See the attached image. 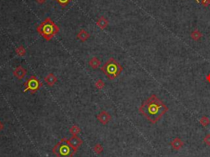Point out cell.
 Masks as SVG:
<instances>
[{
  "label": "cell",
  "instance_id": "8fae6325",
  "mask_svg": "<svg viewBox=\"0 0 210 157\" xmlns=\"http://www.w3.org/2000/svg\"><path fill=\"white\" fill-rule=\"evenodd\" d=\"M77 38H78L81 41L85 42L87 40L90 38V34L88 33L86 30L81 29L79 31V33L77 34Z\"/></svg>",
  "mask_w": 210,
  "mask_h": 157
},
{
  "label": "cell",
  "instance_id": "9c48e42d",
  "mask_svg": "<svg viewBox=\"0 0 210 157\" xmlns=\"http://www.w3.org/2000/svg\"><path fill=\"white\" fill-rule=\"evenodd\" d=\"M170 145L172 146V147L173 148V150H175V151H179V150L184 146V142L182 141V140H181V138L177 137V138H175L173 141L170 142Z\"/></svg>",
  "mask_w": 210,
  "mask_h": 157
},
{
  "label": "cell",
  "instance_id": "d4e9b609",
  "mask_svg": "<svg viewBox=\"0 0 210 157\" xmlns=\"http://www.w3.org/2000/svg\"><path fill=\"white\" fill-rule=\"evenodd\" d=\"M4 128V124H2V123H1V121H0V131H2Z\"/></svg>",
  "mask_w": 210,
  "mask_h": 157
},
{
  "label": "cell",
  "instance_id": "3957f363",
  "mask_svg": "<svg viewBox=\"0 0 210 157\" xmlns=\"http://www.w3.org/2000/svg\"><path fill=\"white\" fill-rule=\"evenodd\" d=\"M123 70L122 66L115 58H110L101 67V71L110 80L117 78Z\"/></svg>",
  "mask_w": 210,
  "mask_h": 157
},
{
  "label": "cell",
  "instance_id": "ac0fdd59",
  "mask_svg": "<svg viewBox=\"0 0 210 157\" xmlns=\"http://www.w3.org/2000/svg\"><path fill=\"white\" fill-rule=\"evenodd\" d=\"M93 150H94V151H95L96 154H98V155H99V154H100V153L103 152V146H101L100 144H96L95 146H94V149H93Z\"/></svg>",
  "mask_w": 210,
  "mask_h": 157
},
{
  "label": "cell",
  "instance_id": "7a4b0ae2",
  "mask_svg": "<svg viewBox=\"0 0 210 157\" xmlns=\"http://www.w3.org/2000/svg\"><path fill=\"white\" fill-rule=\"evenodd\" d=\"M38 33L40 34L46 40H50L58 33L59 28L52 19L47 17L44 21H42L37 27Z\"/></svg>",
  "mask_w": 210,
  "mask_h": 157
},
{
  "label": "cell",
  "instance_id": "d6986e66",
  "mask_svg": "<svg viewBox=\"0 0 210 157\" xmlns=\"http://www.w3.org/2000/svg\"><path fill=\"white\" fill-rule=\"evenodd\" d=\"M104 86H105V84H104V82H103L101 79L98 80V81L96 82V83H95V87H96L97 89H99V90L103 89V87H104Z\"/></svg>",
  "mask_w": 210,
  "mask_h": 157
},
{
  "label": "cell",
  "instance_id": "5b68a950",
  "mask_svg": "<svg viewBox=\"0 0 210 157\" xmlns=\"http://www.w3.org/2000/svg\"><path fill=\"white\" fill-rule=\"evenodd\" d=\"M24 92L30 91L31 94H34L37 92L40 87H41V83L40 80L35 77V76H31L24 84Z\"/></svg>",
  "mask_w": 210,
  "mask_h": 157
},
{
  "label": "cell",
  "instance_id": "6da1fadb",
  "mask_svg": "<svg viewBox=\"0 0 210 157\" xmlns=\"http://www.w3.org/2000/svg\"><path fill=\"white\" fill-rule=\"evenodd\" d=\"M168 110V106L154 94L144 100L139 108L140 114L152 124L158 123Z\"/></svg>",
  "mask_w": 210,
  "mask_h": 157
},
{
  "label": "cell",
  "instance_id": "7402d4cb",
  "mask_svg": "<svg viewBox=\"0 0 210 157\" xmlns=\"http://www.w3.org/2000/svg\"><path fill=\"white\" fill-rule=\"evenodd\" d=\"M201 4L204 7H208L210 4V0H202Z\"/></svg>",
  "mask_w": 210,
  "mask_h": 157
},
{
  "label": "cell",
  "instance_id": "5bb4252c",
  "mask_svg": "<svg viewBox=\"0 0 210 157\" xmlns=\"http://www.w3.org/2000/svg\"><path fill=\"white\" fill-rule=\"evenodd\" d=\"M202 33L199 31V30H194V31H193L191 33H190V37H191V39L193 40H194V41H198V40H200V38L202 37Z\"/></svg>",
  "mask_w": 210,
  "mask_h": 157
},
{
  "label": "cell",
  "instance_id": "8992f818",
  "mask_svg": "<svg viewBox=\"0 0 210 157\" xmlns=\"http://www.w3.org/2000/svg\"><path fill=\"white\" fill-rule=\"evenodd\" d=\"M68 142L71 146L73 148V150L76 152L79 147L82 145L83 141L77 135H72V136L68 139Z\"/></svg>",
  "mask_w": 210,
  "mask_h": 157
},
{
  "label": "cell",
  "instance_id": "cb8c5ba5",
  "mask_svg": "<svg viewBox=\"0 0 210 157\" xmlns=\"http://www.w3.org/2000/svg\"><path fill=\"white\" fill-rule=\"evenodd\" d=\"M206 81L209 83H210V73H209V74L206 76Z\"/></svg>",
  "mask_w": 210,
  "mask_h": 157
},
{
  "label": "cell",
  "instance_id": "9a60e30c",
  "mask_svg": "<svg viewBox=\"0 0 210 157\" xmlns=\"http://www.w3.org/2000/svg\"><path fill=\"white\" fill-rule=\"evenodd\" d=\"M16 53H17L18 56L24 57L25 54H26V51H25V48H24L23 46H19V47H17V49H16Z\"/></svg>",
  "mask_w": 210,
  "mask_h": 157
},
{
  "label": "cell",
  "instance_id": "30bf717a",
  "mask_svg": "<svg viewBox=\"0 0 210 157\" xmlns=\"http://www.w3.org/2000/svg\"><path fill=\"white\" fill-rule=\"evenodd\" d=\"M57 81H58L57 77H55L53 73H49L45 77V82L50 87H53L54 84L57 82Z\"/></svg>",
  "mask_w": 210,
  "mask_h": 157
},
{
  "label": "cell",
  "instance_id": "7c38bea8",
  "mask_svg": "<svg viewBox=\"0 0 210 157\" xmlns=\"http://www.w3.org/2000/svg\"><path fill=\"white\" fill-rule=\"evenodd\" d=\"M96 24H97V26H99L100 29L103 30L108 26V21H107V18H105L104 17H99V19L97 21Z\"/></svg>",
  "mask_w": 210,
  "mask_h": 157
},
{
  "label": "cell",
  "instance_id": "277c9868",
  "mask_svg": "<svg viewBox=\"0 0 210 157\" xmlns=\"http://www.w3.org/2000/svg\"><path fill=\"white\" fill-rule=\"evenodd\" d=\"M53 153L57 157H72L76 151L66 139H62L53 148Z\"/></svg>",
  "mask_w": 210,
  "mask_h": 157
},
{
  "label": "cell",
  "instance_id": "e0dca14e",
  "mask_svg": "<svg viewBox=\"0 0 210 157\" xmlns=\"http://www.w3.org/2000/svg\"><path fill=\"white\" fill-rule=\"evenodd\" d=\"M81 132V128H79L77 125H73L71 128H70V132L72 135H77Z\"/></svg>",
  "mask_w": 210,
  "mask_h": 157
},
{
  "label": "cell",
  "instance_id": "ba28073f",
  "mask_svg": "<svg viewBox=\"0 0 210 157\" xmlns=\"http://www.w3.org/2000/svg\"><path fill=\"white\" fill-rule=\"evenodd\" d=\"M13 75H14V77H16L18 80H21V79H23L25 77V75H26V70L21 66H18L15 68V70L13 71Z\"/></svg>",
  "mask_w": 210,
  "mask_h": 157
},
{
  "label": "cell",
  "instance_id": "2e32d148",
  "mask_svg": "<svg viewBox=\"0 0 210 157\" xmlns=\"http://www.w3.org/2000/svg\"><path fill=\"white\" fill-rule=\"evenodd\" d=\"M199 123L203 127H207L210 124V119L207 116H203L201 119H199Z\"/></svg>",
  "mask_w": 210,
  "mask_h": 157
},
{
  "label": "cell",
  "instance_id": "484cf974",
  "mask_svg": "<svg viewBox=\"0 0 210 157\" xmlns=\"http://www.w3.org/2000/svg\"><path fill=\"white\" fill-rule=\"evenodd\" d=\"M195 1H196V2H197L198 4H199V0H195Z\"/></svg>",
  "mask_w": 210,
  "mask_h": 157
},
{
  "label": "cell",
  "instance_id": "52a82bcc",
  "mask_svg": "<svg viewBox=\"0 0 210 157\" xmlns=\"http://www.w3.org/2000/svg\"><path fill=\"white\" fill-rule=\"evenodd\" d=\"M97 119L99 120V122H100L102 124H108L112 119V116L110 115V114H108L107 111H101L99 113V114L97 115Z\"/></svg>",
  "mask_w": 210,
  "mask_h": 157
},
{
  "label": "cell",
  "instance_id": "ffe728a7",
  "mask_svg": "<svg viewBox=\"0 0 210 157\" xmlns=\"http://www.w3.org/2000/svg\"><path fill=\"white\" fill-rule=\"evenodd\" d=\"M56 1H57L58 4L61 5V6H62V7H65V6H66V5L70 3L71 0H56Z\"/></svg>",
  "mask_w": 210,
  "mask_h": 157
},
{
  "label": "cell",
  "instance_id": "603a6c76",
  "mask_svg": "<svg viewBox=\"0 0 210 157\" xmlns=\"http://www.w3.org/2000/svg\"><path fill=\"white\" fill-rule=\"evenodd\" d=\"M36 2H37L38 4H45L47 0H35Z\"/></svg>",
  "mask_w": 210,
  "mask_h": 157
},
{
  "label": "cell",
  "instance_id": "4fadbf2b",
  "mask_svg": "<svg viewBox=\"0 0 210 157\" xmlns=\"http://www.w3.org/2000/svg\"><path fill=\"white\" fill-rule=\"evenodd\" d=\"M89 65L93 68V69H97L99 68V66L101 65V63L99 61L98 58H92L89 62Z\"/></svg>",
  "mask_w": 210,
  "mask_h": 157
},
{
  "label": "cell",
  "instance_id": "44dd1931",
  "mask_svg": "<svg viewBox=\"0 0 210 157\" xmlns=\"http://www.w3.org/2000/svg\"><path fill=\"white\" fill-rule=\"evenodd\" d=\"M204 142L207 146H210V134H207L205 137L204 138Z\"/></svg>",
  "mask_w": 210,
  "mask_h": 157
}]
</instances>
